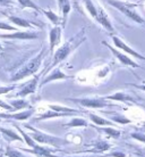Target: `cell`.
I'll use <instances>...</instances> for the list:
<instances>
[{"label": "cell", "instance_id": "cell-1", "mask_svg": "<svg viewBox=\"0 0 145 157\" xmlns=\"http://www.w3.org/2000/svg\"><path fill=\"white\" fill-rule=\"evenodd\" d=\"M86 36H85V28H83L79 32H77L73 38L69 40H67L66 42L63 43L61 47H59V49L56 51L55 56H53V62L51 64L50 68H53L56 65H58L59 63H61L63 60L71 55V52L78 48L83 43V41H85Z\"/></svg>", "mask_w": 145, "mask_h": 157}, {"label": "cell", "instance_id": "cell-2", "mask_svg": "<svg viewBox=\"0 0 145 157\" xmlns=\"http://www.w3.org/2000/svg\"><path fill=\"white\" fill-rule=\"evenodd\" d=\"M24 126L31 131V133H30L31 138L34 141L38 142L39 145L51 146V147H55L56 149H59V148H61L63 146L69 144V141L66 140V139H63V138L50 136V134L45 133V132H42V131H40V130L35 129V128H33V126L27 125V124H25Z\"/></svg>", "mask_w": 145, "mask_h": 157}, {"label": "cell", "instance_id": "cell-3", "mask_svg": "<svg viewBox=\"0 0 145 157\" xmlns=\"http://www.w3.org/2000/svg\"><path fill=\"white\" fill-rule=\"evenodd\" d=\"M106 1L110 6L118 9L125 16L130 18L133 22L137 24H142V25L145 26V20L136 10V7H137L136 4H129V2H125V1H120V0H106Z\"/></svg>", "mask_w": 145, "mask_h": 157}, {"label": "cell", "instance_id": "cell-4", "mask_svg": "<svg viewBox=\"0 0 145 157\" xmlns=\"http://www.w3.org/2000/svg\"><path fill=\"white\" fill-rule=\"evenodd\" d=\"M43 56H44V49H42V50L40 51L39 55H36L35 57H33L27 64H25L22 68H20L18 71L16 72L15 74L12 76L10 81H12V82H16V81H20L22 78H27V76H30V75L36 73V72L39 71L41 64H42Z\"/></svg>", "mask_w": 145, "mask_h": 157}, {"label": "cell", "instance_id": "cell-5", "mask_svg": "<svg viewBox=\"0 0 145 157\" xmlns=\"http://www.w3.org/2000/svg\"><path fill=\"white\" fill-rule=\"evenodd\" d=\"M69 101H73L75 104H78L79 106H83L85 108H104L110 106V104L107 101L106 97L101 98H79V99H71L68 98Z\"/></svg>", "mask_w": 145, "mask_h": 157}, {"label": "cell", "instance_id": "cell-6", "mask_svg": "<svg viewBox=\"0 0 145 157\" xmlns=\"http://www.w3.org/2000/svg\"><path fill=\"white\" fill-rule=\"evenodd\" d=\"M1 39L10 40H33L39 38V32L35 31H15L14 33L0 34Z\"/></svg>", "mask_w": 145, "mask_h": 157}, {"label": "cell", "instance_id": "cell-7", "mask_svg": "<svg viewBox=\"0 0 145 157\" xmlns=\"http://www.w3.org/2000/svg\"><path fill=\"white\" fill-rule=\"evenodd\" d=\"M102 44H104L106 47L109 48V50L114 54V56L116 57V58L120 62V63L122 64V65H126V66H129V67H133V68H137V67H140V65H138L136 62H134L133 59L129 58L127 55H125V54H122L121 51H119L117 49V48H114L112 46H110L109 43H107L106 41H102Z\"/></svg>", "mask_w": 145, "mask_h": 157}, {"label": "cell", "instance_id": "cell-8", "mask_svg": "<svg viewBox=\"0 0 145 157\" xmlns=\"http://www.w3.org/2000/svg\"><path fill=\"white\" fill-rule=\"evenodd\" d=\"M111 38H112V42H114V44L116 46L117 49H120V50L125 51V52H127L128 55L133 56V57H135V58L141 59V60H145L144 55H142V54L137 52L136 50H134L133 48H130L129 46H128L125 41H122L120 38H118L117 36H111Z\"/></svg>", "mask_w": 145, "mask_h": 157}, {"label": "cell", "instance_id": "cell-9", "mask_svg": "<svg viewBox=\"0 0 145 157\" xmlns=\"http://www.w3.org/2000/svg\"><path fill=\"white\" fill-rule=\"evenodd\" d=\"M38 82H39V75L35 76V78H33L32 80H30L28 82H26L25 84L20 86V91L16 94V97L18 98H24V97H26L28 94H34L36 90V86H38Z\"/></svg>", "mask_w": 145, "mask_h": 157}, {"label": "cell", "instance_id": "cell-10", "mask_svg": "<svg viewBox=\"0 0 145 157\" xmlns=\"http://www.w3.org/2000/svg\"><path fill=\"white\" fill-rule=\"evenodd\" d=\"M49 44H50V52L53 54V50H55V47H57L58 44H60V41H61V28L60 26H55L50 30V33H49Z\"/></svg>", "mask_w": 145, "mask_h": 157}, {"label": "cell", "instance_id": "cell-11", "mask_svg": "<svg viewBox=\"0 0 145 157\" xmlns=\"http://www.w3.org/2000/svg\"><path fill=\"white\" fill-rule=\"evenodd\" d=\"M71 76L69 75L65 74L63 72H61L60 68H55L52 70L50 74L45 76V78L42 80V82L40 83V86H43L44 84H48V83L52 82V81H58V80H66V78H69Z\"/></svg>", "mask_w": 145, "mask_h": 157}, {"label": "cell", "instance_id": "cell-12", "mask_svg": "<svg viewBox=\"0 0 145 157\" xmlns=\"http://www.w3.org/2000/svg\"><path fill=\"white\" fill-rule=\"evenodd\" d=\"M95 21H96L99 24H101L107 31L114 32V26H112L111 21L109 20V17H108V15H107V13L104 12V9H103L102 7H98V17H96V20Z\"/></svg>", "mask_w": 145, "mask_h": 157}, {"label": "cell", "instance_id": "cell-13", "mask_svg": "<svg viewBox=\"0 0 145 157\" xmlns=\"http://www.w3.org/2000/svg\"><path fill=\"white\" fill-rule=\"evenodd\" d=\"M34 108H30L24 112H20V113H14V114H4L0 113V118H9V120H17V121H25L34 114Z\"/></svg>", "mask_w": 145, "mask_h": 157}, {"label": "cell", "instance_id": "cell-14", "mask_svg": "<svg viewBox=\"0 0 145 157\" xmlns=\"http://www.w3.org/2000/svg\"><path fill=\"white\" fill-rule=\"evenodd\" d=\"M0 132H1V134H2L6 139H7L8 142H12V141L24 142L23 137H20V134L16 133L15 131H13V130H9V129H7V128H2V126H0Z\"/></svg>", "mask_w": 145, "mask_h": 157}, {"label": "cell", "instance_id": "cell-15", "mask_svg": "<svg viewBox=\"0 0 145 157\" xmlns=\"http://www.w3.org/2000/svg\"><path fill=\"white\" fill-rule=\"evenodd\" d=\"M8 20L10 21L13 24H15L17 26H20V28H24V29H34L35 28V25H33V24L27 20H24L22 17H18V16H13V15H7Z\"/></svg>", "mask_w": 145, "mask_h": 157}, {"label": "cell", "instance_id": "cell-16", "mask_svg": "<svg viewBox=\"0 0 145 157\" xmlns=\"http://www.w3.org/2000/svg\"><path fill=\"white\" fill-rule=\"evenodd\" d=\"M58 1V6H59V9H60V13H61V15H63V24L65 25L66 23V20H67V16L69 14L71 9V5L69 2V0H57Z\"/></svg>", "mask_w": 145, "mask_h": 157}, {"label": "cell", "instance_id": "cell-17", "mask_svg": "<svg viewBox=\"0 0 145 157\" xmlns=\"http://www.w3.org/2000/svg\"><path fill=\"white\" fill-rule=\"evenodd\" d=\"M107 100H117V101H132V102H135L136 100L129 96V94H124V92H116L114 94H109V96H107L106 97Z\"/></svg>", "mask_w": 145, "mask_h": 157}, {"label": "cell", "instance_id": "cell-18", "mask_svg": "<svg viewBox=\"0 0 145 157\" xmlns=\"http://www.w3.org/2000/svg\"><path fill=\"white\" fill-rule=\"evenodd\" d=\"M67 116H73V114H63V113H58L53 110H49L47 113H43L35 118L36 121H42V120H49V118H56V117H67Z\"/></svg>", "mask_w": 145, "mask_h": 157}, {"label": "cell", "instance_id": "cell-19", "mask_svg": "<svg viewBox=\"0 0 145 157\" xmlns=\"http://www.w3.org/2000/svg\"><path fill=\"white\" fill-rule=\"evenodd\" d=\"M89 117H90V120L93 122L94 124H96V125H99V126H111V125H114L112 121L106 120V118L101 117V116H99V115L93 114V113H90V114H89Z\"/></svg>", "mask_w": 145, "mask_h": 157}, {"label": "cell", "instance_id": "cell-20", "mask_svg": "<svg viewBox=\"0 0 145 157\" xmlns=\"http://www.w3.org/2000/svg\"><path fill=\"white\" fill-rule=\"evenodd\" d=\"M87 125H89V122L82 117H73L68 123L65 124L66 128H86Z\"/></svg>", "mask_w": 145, "mask_h": 157}, {"label": "cell", "instance_id": "cell-21", "mask_svg": "<svg viewBox=\"0 0 145 157\" xmlns=\"http://www.w3.org/2000/svg\"><path fill=\"white\" fill-rule=\"evenodd\" d=\"M9 105L13 107L14 112H17V110H20V109H24V108L30 107V104H28L27 100H25V99H23V98L10 100V101H9Z\"/></svg>", "mask_w": 145, "mask_h": 157}, {"label": "cell", "instance_id": "cell-22", "mask_svg": "<svg viewBox=\"0 0 145 157\" xmlns=\"http://www.w3.org/2000/svg\"><path fill=\"white\" fill-rule=\"evenodd\" d=\"M49 108L53 112H58V113H63V114H77L79 110L74 109V108H68L66 106H60V105H49Z\"/></svg>", "mask_w": 145, "mask_h": 157}, {"label": "cell", "instance_id": "cell-23", "mask_svg": "<svg viewBox=\"0 0 145 157\" xmlns=\"http://www.w3.org/2000/svg\"><path fill=\"white\" fill-rule=\"evenodd\" d=\"M83 2L85 5V8L87 9V12L90 13V15L96 20V17H98V7L93 4V1L92 0H83Z\"/></svg>", "mask_w": 145, "mask_h": 157}, {"label": "cell", "instance_id": "cell-24", "mask_svg": "<svg viewBox=\"0 0 145 157\" xmlns=\"http://www.w3.org/2000/svg\"><path fill=\"white\" fill-rule=\"evenodd\" d=\"M41 12L47 16L51 23L55 24V26H58L59 23H60V18H59V16L57 15V14H55L51 9H47V10H45V9H41Z\"/></svg>", "mask_w": 145, "mask_h": 157}, {"label": "cell", "instance_id": "cell-25", "mask_svg": "<svg viewBox=\"0 0 145 157\" xmlns=\"http://www.w3.org/2000/svg\"><path fill=\"white\" fill-rule=\"evenodd\" d=\"M17 2L20 5V7H23V8H32V9L38 10V12H41V9H42V8H40L33 0H17Z\"/></svg>", "mask_w": 145, "mask_h": 157}, {"label": "cell", "instance_id": "cell-26", "mask_svg": "<svg viewBox=\"0 0 145 157\" xmlns=\"http://www.w3.org/2000/svg\"><path fill=\"white\" fill-rule=\"evenodd\" d=\"M5 156L7 157H27L26 155H24L23 153H20V149H15V148H12L8 146L6 150H5Z\"/></svg>", "mask_w": 145, "mask_h": 157}, {"label": "cell", "instance_id": "cell-27", "mask_svg": "<svg viewBox=\"0 0 145 157\" xmlns=\"http://www.w3.org/2000/svg\"><path fill=\"white\" fill-rule=\"evenodd\" d=\"M110 148V145L109 144H107L106 141H96L94 142V151L93 153H102V151H107V150Z\"/></svg>", "mask_w": 145, "mask_h": 157}, {"label": "cell", "instance_id": "cell-28", "mask_svg": "<svg viewBox=\"0 0 145 157\" xmlns=\"http://www.w3.org/2000/svg\"><path fill=\"white\" fill-rule=\"evenodd\" d=\"M98 130H100V131H102V132H104V133H107L109 137H112L114 138V139H117V138L120 137V131L119 130H116L114 129V128H101V129H99V128H96Z\"/></svg>", "mask_w": 145, "mask_h": 157}, {"label": "cell", "instance_id": "cell-29", "mask_svg": "<svg viewBox=\"0 0 145 157\" xmlns=\"http://www.w3.org/2000/svg\"><path fill=\"white\" fill-rule=\"evenodd\" d=\"M111 120H112V122H114V123H118V124H128V123H130V122H132L129 118L125 117L124 115H120V114L112 115Z\"/></svg>", "mask_w": 145, "mask_h": 157}, {"label": "cell", "instance_id": "cell-30", "mask_svg": "<svg viewBox=\"0 0 145 157\" xmlns=\"http://www.w3.org/2000/svg\"><path fill=\"white\" fill-rule=\"evenodd\" d=\"M130 137L135 140H137V141L145 144V133H143V132H134V133L130 134Z\"/></svg>", "mask_w": 145, "mask_h": 157}, {"label": "cell", "instance_id": "cell-31", "mask_svg": "<svg viewBox=\"0 0 145 157\" xmlns=\"http://www.w3.org/2000/svg\"><path fill=\"white\" fill-rule=\"evenodd\" d=\"M0 30H6V31H12V32H15V31H18L15 26H13V25H9V24L5 23V22H0Z\"/></svg>", "mask_w": 145, "mask_h": 157}, {"label": "cell", "instance_id": "cell-32", "mask_svg": "<svg viewBox=\"0 0 145 157\" xmlns=\"http://www.w3.org/2000/svg\"><path fill=\"white\" fill-rule=\"evenodd\" d=\"M16 88V86H0V94H6L9 91H13Z\"/></svg>", "mask_w": 145, "mask_h": 157}, {"label": "cell", "instance_id": "cell-33", "mask_svg": "<svg viewBox=\"0 0 145 157\" xmlns=\"http://www.w3.org/2000/svg\"><path fill=\"white\" fill-rule=\"evenodd\" d=\"M0 108H4L5 110H9V112H14V109H13V107L9 105V104H7V102L2 101L1 99H0Z\"/></svg>", "mask_w": 145, "mask_h": 157}, {"label": "cell", "instance_id": "cell-34", "mask_svg": "<svg viewBox=\"0 0 145 157\" xmlns=\"http://www.w3.org/2000/svg\"><path fill=\"white\" fill-rule=\"evenodd\" d=\"M130 86H135V88H137V89H140V90L145 91V81H142L140 84H130Z\"/></svg>", "mask_w": 145, "mask_h": 157}, {"label": "cell", "instance_id": "cell-35", "mask_svg": "<svg viewBox=\"0 0 145 157\" xmlns=\"http://www.w3.org/2000/svg\"><path fill=\"white\" fill-rule=\"evenodd\" d=\"M110 156H112V157H125V154L121 153V151H114V153L110 154Z\"/></svg>", "mask_w": 145, "mask_h": 157}, {"label": "cell", "instance_id": "cell-36", "mask_svg": "<svg viewBox=\"0 0 145 157\" xmlns=\"http://www.w3.org/2000/svg\"><path fill=\"white\" fill-rule=\"evenodd\" d=\"M13 0H0V5H2V6H7V5L12 4Z\"/></svg>", "mask_w": 145, "mask_h": 157}, {"label": "cell", "instance_id": "cell-37", "mask_svg": "<svg viewBox=\"0 0 145 157\" xmlns=\"http://www.w3.org/2000/svg\"><path fill=\"white\" fill-rule=\"evenodd\" d=\"M0 50H2V44H1V42H0Z\"/></svg>", "mask_w": 145, "mask_h": 157}, {"label": "cell", "instance_id": "cell-38", "mask_svg": "<svg viewBox=\"0 0 145 157\" xmlns=\"http://www.w3.org/2000/svg\"><path fill=\"white\" fill-rule=\"evenodd\" d=\"M0 155H2V149L0 148Z\"/></svg>", "mask_w": 145, "mask_h": 157}, {"label": "cell", "instance_id": "cell-39", "mask_svg": "<svg viewBox=\"0 0 145 157\" xmlns=\"http://www.w3.org/2000/svg\"><path fill=\"white\" fill-rule=\"evenodd\" d=\"M0 157H2V155H0Z\"/></svg>", "mask_w": 145, "mask_h": 157}, {"label": "cell", "instance_id": "cell-40", "mask_svg": "<svg viewBox=\"0 0 145 157\" xmlns=\"http://www.w3.org/2000/svg\"><path fill=\"white\" fill-rule=\"evenodd\" d=\"M0 120H1V118H0Z\"/></svg>", "mask_w": 145, "mask_h": 157}]
</instances>
